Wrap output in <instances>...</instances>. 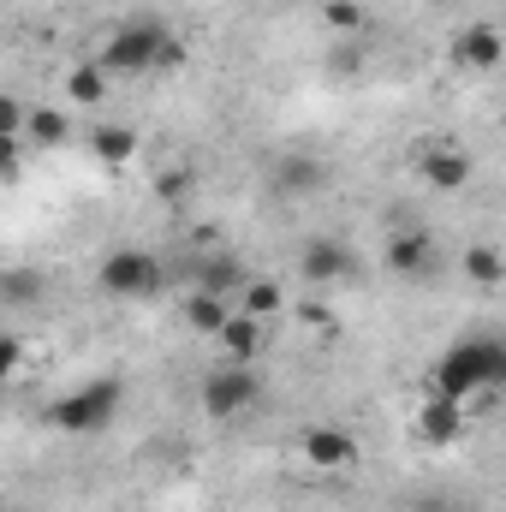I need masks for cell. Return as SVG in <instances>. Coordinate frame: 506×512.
<instances>
[{"mask_svg": "<svg viewBox=\"0 0 506 512\" xmlns=\"http://www.w3.org/2000/svg\"><path fill=\"white\" fill-rule=\"evenodd\" d=\"M506 382V340L501 334H471V340H453L429 376V393L453 399V405H471L477 393H501Z\"/></svg>", "mask_w": 506, "mask_h": 512, "instance_id": "1", "label": "cell"}, {"mask_svg": "<svg viewBox=\"0 0 506 512\" xmlns=\"http://www.w3.org/2000/svg\"><path fill=\"white\" fill-rule=\"evenodd\" d=\"M120 399H126V382L120 376H96V382H78L72 393H60L48 405V423L66 429V435H102L120 417Z\"/></svg>", "mask_w": 506, "mask_h": 512, "instance_id": "2", "label": "cell"}, {"mask_svg": "<svg viewBox=\"0 0 506 512\" xmlns=\"http://www.w3.org/2000/svg\"><path fill=\"white\" fill-rule=\"evenodd\" d=\"M167 24L161 18H126L114 36H108V48L96 54V66L108 72V78H149L155 66H161V48H167Z\"/></svg>", "mask_w": 506, "mask_h": 512, "instance_id": "3", "label": "cell"}, {"mask_svg": "<svg viewBox=\"0 0 506 512\" xmlns=\"http://www.w3.org/2000/svg\"><path fill=\"white\" fill-rule=\"evenodd\" d=\"M96 286L108 298H149V292H161V256L143 251V245H120V251L102 256Z\"/></svg>", "mask_w": 506, "mask_h": 512, "instance_id": "4", "label": "cell"}, {"mask_svg": "<svg viewBox=\"0 0 506 512\" xmlns=\"http://www.w3.org/2000/svg\"><path fill=\"white\" fill-rule=\"evenodd\" d=\"M203 411L209 417H245L256 399H262V376H256V364H215L209 376H203Z\"/></svg>", "mask_w": 506, "mask_h": 512, "instance_id": "5", "label": "cell"}, {"mask_svg": "<svg viewBox=\"0 0 506 512\" xmlns=\"http://www.w3.org/2000/svg\"><path fill=\"white\" fill-rule=\"evenodd\" d=\"M411 435H417L423 447H453V441L465 435V405H453V399H441V393L417 399V411H411Z\"/></svg>", "mask_w": 506, "mask_h": 512, "instance_id": "6", "label": "cell"}, {"mask_svg": "<svg viewBox=\"0 0 506 512\" xmlns=\"http://www.w3.org/2000/svg\"><path fill=\"white\" fill-rule=\"evenodd\" d=\"M501 60H506V42L489 18H471V24L453 36V66H459V72H495Z\"/></svg>", "mask_w": 506, "mask_h": 512, "instance_id": "7", "label": "cell"}, {"mask_svg": "<svg viewBox=\"0 0 506 512\" xmlns=\"http://www.w3.org/2000/svg\"><path fill=\"white\" fill-rule=\"evenodd\" d=\"M304 465H316V471H346L352 459H358V435L352 429H340V423H316V429H304Z\"/></svg>", "mask_w": 506, "mask_h": 512, "instance_id": "8", "label": "cell"}, {"mask_svg": "<svg viewBox=\"0 0 506 512\" xmlns=\"http://www.w3.org/2000/svg\"><path fill=\"white\" fill-rule=\"evenodd\" d=\"M417 173H423V185H435V191H465L471 173H477V161H471L459 143H435V149L417 155Z\"/></svg>", "mask_w": 506, "mask_h": 512, "instance_id": "9", "label": "cell"}, {"mask_svg": "<svg viewBox=\"0 0 506 512\" xmlns=\"http://www.w3.org/2000/svg\"><path fill=\"white\" fill-rule=\"evenodd\" d=\"M262 340H268L262 322H256V316H239V310H233V316L221 322V334H215V346H221L227 364H256V358H262Z\"/></svg>", "mask_w": 506, "mask_h": 512, "instance_id": "10", "label": "cell"}, {"mask_svg": "<svg viewBox=\"0 0 506 512\" xmlns=\"http://www.w3.org/2000/svg\"><path fill=\"white\" fill-rule=\"evenodd\" d=\"M429 256H435V239H429L423 227H411V233H393V239L381 245V268H387V274H423Z\"/></svg>", "mask_w": 506, "mask_h": 512, "instance_id": "11", "label": "cell"}, {"mask_svg": "<svg viewBox=\"0 0 506 512\" xmlns=\"http://www.w3.org/2000/svg\"><path fill=\"white\" fill-rule=\"evenodd\" d=\"M298 268H304V280H310V286H328V280H340V274L352 268V251H346L340 239H304Z\"/></svg>", "mask_w": 506, "mask_h": 512, "instance_id": "12", "label": "cell"}, {"mask_svg": "<svg viewBox=\"0 0 506 512\" xmlns=\"http://www.w3.org/2000/svg\"><path fill=\"white\" fill-rule=\"evenodd\" d=\"M66 137H72V114H66V108H54V102L24 108V143H30V149H60Z\"/></svg>", "mask_w": 506, "mask_h": 512, "instance_id": "13", "label": "cell"}, {"mask_svg": "<svg viewBox=\"0 0 506 512\" xmlns=\"http://www.w3.org/2000/svg\"><path fill=\"white\" fill-rule=\"evenodd\" d=\"M90 161H102V167H126V161H137V131L114 126V120L90 126Z\"/></svg>", "mask_w": 506, "mask_h": 512, "instance_id": "14", "label": "cell"}, {"mask_svg": "<svg viewBox=\"0 0 506 512\" xmlns=\"http://www.w3.org/2000/svg\"><path fill=\"white\" fill-rule=\"evenodd\" d=\"M108 84H114V78H108L96 60H78V66L66 72V102H72V108H102V102H108Z\"/></svg>", "mask_w": 506, "mask_h": 512, "instance_id": "15", "label": "cell"}, {"mask_svg": "<svg viewBox=\"0 0 506 512\" xmlns=\"http://www.w3.org/2000/svg\"><path fill=\"white\" fill-rule=\"evenodd\" d=\"M179 316H185V328H197V334H209V340H215V334H221V322L233 316V298H215V292H197V286H191V298L179 304Z\"/></svg>", "mask_w": 506, "mask_h": 512, "instance_id": "16", "label": "cell"}, {"mask_svg": "<svg viewBox=\"0 0 506 512\" xmlns=\"http://www.w3.org/2000/svg\"><path fill=\"white\" fill-rule=\"evenodd\" d=\"M233 310H239V316H256V322H268V316L286 310V286H280V280H245V286L233 292Z\"/></svg>", "mask_w": 506, "mask_h": 512, "instance_id": "17", "label": "cell"}, {"mask_svg": "<svg viewBox=\"0 0 506 512\" xmlns=\"http://www.w3.org/2000/svg\"><path fill=\"white\" fill-rule=\"evenodd\" d=\"M239 286H245V274H239V256L215 251V256H203V262H197V292H215V298H233Z\"/></svg>", "mask_w": 506, "mask_h": 512, "instance_id": "18", "label": "cell"}, {"mask_svg": "<svg viewBox=\"0 0 506 512\" xmlns=\"http://www.w3.org/2000/svg\"><path fill=\"white\" fill-rule=\"evenodd\" d=\"M322 179H328V167H322L316 155H286V161H274V185H280V191H298V197H304V191H316Z\"/></svg>", "mask_w": 506, "mask_h": 512, "instance_id": "19", "label": "cell"}, {"mask_svg": "<svg viewBox=\"0 0 506 512\" xmlns=\"http://www.w3.org/2000/svg\"><path fill=\"white\" fill-rule=\"evenodd\" d=\"M316 18H322L334 36H364V30H370L364 0H316Z\"/></svg>", "mask_w": 506, "mask_h": 512, "instance_id": "20", "label": "cell"}, {"mask_svg": "<svg viewBox=\"0 0 506 512\" xmlns=\"http://www.w3.org/2000/svg\"><path fill=\"white\" fill-rule=\"evenodd\" d=\"M459 268H465L477 286H501V280H506V256H501V245H489V239L459 256Z\"/></svg>", "mask_w": 506, "mask_h": 512, "instance_id": "21", "label": "cell"}, {"mask_svg": "<svg viewBox=\"0 0 506 512\" xmlns=\"http://www.w3.org/2000/svg\"><path fill=\"white\" fill-rule=\"evenodd\" d=\"M42 286H48V280H42L36 268H6V274H0V304H36Z\"/></svg>", "mask_w": 506, "mask_h": 512, "instance_id": "22", "label": "cell"}, {"mask_svg": "<svg viewBox=\"0 0 506 512\" xmlns=\"http://www.w3.org/2000/svg\"><path fill=\"white\" fill-rule=\"evenodd\" d=\"M0 137H24V102L12 90H0Z\"/></svg>", "mask_w": 506, "mask_h": 512, "instance_id": "23", "label": "cell"}, {"mask_svg": "<svg viewBox=\"0 0 506 512\" xmlns=\"http://www.w3.org/2000/svg\"><path fill=\"white\" fill-rule=\"evenodd\" d=\"M18 364H24V340L18 334H0V387L18 376Z\"/></svg>", "mask_w": 506, "mask_h": 512, "instance_id": "24", "label": "cell"}, {"mask_svg": "<svg viewBox=\"0 0 506 512\" xmlns=\"http://www.w3.org/2000/svg\"><path fill=\"white\" fill-rule=\"evenodd\" d=\"M358 66H364V36H346L334 48V72H358Z\"/></svg>", "mask_w": 506, "mask_h": 512, "instance_id": "25", "label": "cell"}, {"mask_svg": "<svg viewBox=\"0 0 506 512\" xmlns=\"http://www.w3.org/2000/svg\"><path fill=\"white\" fill-rule=\"evenodd\" d=\"M24 149H30L24 137H0V179H12L24 167Z\"/></svg>", "mask_w": 506, "mask_h": 512, "instance_id": "26", "label": "cell"}, {"mask_svg": "<svg viewBox=\"0 0 506 512\" xmlns=\"http://www.w3.org/2000/svg\"><path fill=\"white\" fill-rule=\"evenodd\" d=\"M155 191H161V197H185V191H191V173H185V167H173V173H161V179H155Z\"/></svg>", "mask_w": 506, "mask_h": 512, "instance_id": "27", "label": "cell"}, {"mask_svg": "<svg viewBox=\"0 0 506 512\" xmlns=\"http://www.w3.org/2000/svg\"><path fill=\"white\" fill-rule=\"evenodd\" d=\"M179 66H185V42H179V36H167V48H161V66H155V72H179Z\"/></svg>", "mask_w": 506, "mask_h": 512, "instance_id": "28", "label": "cell"}, {"mask_svg": "<svg viewBox=\"0 0 506 512\" xmlns=\"http://www.w3.org/2000/svg\"><path fill=\"white\" fill-rule=\"evenodd\" d=\"M0 512H6V507H0Z\"/></svg>", "mask_w": 506, "mask_h": 512, "instance_id": "29", "label": "cell"}]
</instances>
